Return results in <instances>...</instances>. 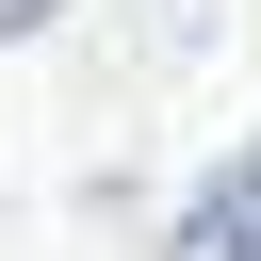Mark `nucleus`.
<instances>
[{"mask_svg":"<svg viewBox=\"0 0 261 261\" xmlns=\"http://www.w3.org/2000/svg\"><path fill=\"white\" fill-rule=\"evenodd\" d=\"M179 261H261V147L212 163V179L179 196Z\"/></svg>","mask_w":261,"mask_h":261,"instance_id":"obj_1","label":"nucleus"},{"mask_svg":"<svg viewBox=\"0 0 261 261\" xmlns=\"http://www.w3.org/2000/svg\"><path fill=\"white\" fill-rule=\"evenodd\" d=\"M49 16H65V0H0V33H49Z\"/></svg>","mask_w":261,"mask_h":261,"instance_id":"obj_2","label":"nucleus"}]
</instances>
